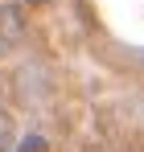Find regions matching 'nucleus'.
Returning a JSON list of instances; mask_svg holds the SVG:
<instances>
[{
    "mask_svg": "<svg viewBox=\"0 0 144 152\" xmlns=\"http://www.w3.org/2000/svg\"><path fill=\"white\" fill-rule=\"evenodd\" d=\"M25 4H49V0H25Z\"/></svg>",
    "mask_w": 144,
    "mask_h": 152,
    "instance_id": "7ed1b4c3",
    "label": "nucleus"
},
{
    "mask_svg": "<svg viewBox=\"0 0 144 152\" xmlns=\"http://www.w3.org/2000/svg\"><path fill=\"white\" fill-rule=\"evenodd\" d=\"M17 152H46V136H25Z\"/></svg>",
    "mask_w": 144,
    "mask_h": 152,
    "instance_id": "f257e3e1",
    "label": "nucleus"
},
{
    "mask_svg": "<svg viewBox=\"0 0 144 152\" xmlns=\"http://www.w3.org/2000/svg\"><path fill=\"white\" fill-rule=\"evenodd\" d=\"M8 136H12V119H8V115L0 111V152L8 148Z\"/></svg>",
    "mask_w": 144,
    "mask_h": 152,
    "instance_id": "f03ea898",
    "label": "nucleus"
}]
</instances>
